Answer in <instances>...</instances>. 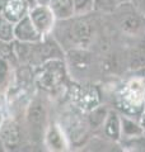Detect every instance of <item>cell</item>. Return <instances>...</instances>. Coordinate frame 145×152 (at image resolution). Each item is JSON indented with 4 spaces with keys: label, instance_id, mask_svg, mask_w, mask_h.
Returning a JSON list of instances; mask_svg holds the SVG:
<instances>
[{
    "label": "cell",
    "instance_id": "obj_1",
    "mask_svg": "<svg viewBox=\"0 0 145 152\" xmlns=\"http://www.w3.org/2000/svg\"><path fill=\"white\" fill-rule=\"evenodd\" d=\"M52 98L36 90L28 100L22 115V124L26 132L28 146L43 147V137L51 122Z\"/></svg>",
    "mask_w": 145,
    "mask_h": 152
},
{
    "label": "cell",
    "instance_id": "obj_2",
    "mask_svg": "<svg viewBox=\"0 0 145 152\" xmlns=\"http://www.w3.org/2000/svg\"><path fill=\"white\" fill-rule=\"evenodd\" d=\"M112 107L121 114L140 121L145 112L144 70L131 71V75L117 84L113 89Z\"/></svg>",
    "mask_w": 145,
    "mask_h": 152
},
{
    "label": "cell",
    "instance_id": "obj_3",
    "mask_svg": "<svg viewBox=\"0 0 145 152\" xmlns=\"http://www.w3.org/2000/svg\"><path fill=\"white\" fill-rule=\"evenodd\" d=\"M65 62L70 80L78 83H102L101 56L92 48L75 47L65 52Z\"/></svg>",
    "mask_w": 145,
    "mask_h": 152
},
{
    "label": "cell",
    "instance_id": "obj_4",
    "mask_svg": "<svg viewBox=\"0 0 145 152\" xmlns=\"http://www.w3.org/2000/svg\"><path fill=\"white\" fill-rule=\"evenodd\" d=\"M70 80L65 58L48 60L35 67V81L37 90L50 95L52 100L64 98L65 88Z\"/></svg>",
    "mask_w": 145,
    "mask_h": 152
},
{
    "label": "cell",
    "instance_id": "obj_5",
    "mask_svg": "<svg viewBox=\"0 0 145 152\" xmlns=\"http://www.w3.org/2000/svg\"><path fill=\"white\" fill-rule=\"evenodd\" d=\"M109 18L113 29L129 42L145 34V18L135 10L130 1L118 4L116 10L109 14Z\"/></svg>",
    "mask_w": 145,
    "mask_h": 152
},
{
    "label": "cell",
    "instance_id": "obj_6",
    "mask_svg": "<svg viewBox=\"0 0 145 152\" xmlns=\"http://www.w3.org/2000/svg\"><path fill=\"white\" fill-rule=\"evenodd\" d=\"M54 58H65V50L52 34L42 37V39L32 43L30 65L37 67L41 64Z\"/></svg>",
    "mask_w": 145,
    "mask_h": 152
},
{
    "label": "cell",
    "instance_id": "obj_7",
    "mask_svg": "<svg viewBox=\"0 0 145 152\" xmlns=\"http://www.w3.org/2000/svg\"><path fill=\"white\" fill-rule=\"evenodd\" d=\"M0 138L5 145L7 151L22 150L24 146L28 145L22 122L18 118L8 115V114L0 127Z\"/></svg>",
    "mask_w": 145,
    "mask_h": 152
},
{
    "label": "cell",
    "instance_id": "obj_8",
    "mask_svg": "<svg viewBox=\"0 0 145 152\" xmlns=\"http://www.w3.org/2000/svg\"><path fill=\"white\" fill-rule=\"evenodd\" d=\"M43 147L47 151L54 152H62V151H70L71 146L67 140L62 127L59 124L56 119H51L47 129L43 137Z\"/></svg>",
    "mask_w": 145,
    "mask_h": 152
},
{
    "label": "cell",
    "instance_id": "obj_9",
    "mask_svg": "<svg viewBox=\"0 0 145 152\" xmlns=\"http://www.w3.org/2000/svg\"><path fill=\"white\" fill-rule=\"evenodd\" d=\"M28 15H30L35 27L37 28V31L43 37L52 33L56 24V18L47 4H36L35 7L30 9Z\"/></svg>",
    "mask_w": 145,
    "mask_h": 152
},
{
    "label": "cell",
    "instance_id": "obj_10",
    "mask_svg": "<svg viewBox=\"0 0 145 152\" xmlns=\"http://www.w3.org/2000/svg\"><path fill=\"white\" fill-rule=\"evenodd\" d=\"M126 46L127 69L131 71H141L145 69V34L130 41Z\"/></svg>",
    "mask_w": 145,
    "mask_h": 152
},
{
    "label": "cell",
    "instance_id": "obj_11",
    "mask_svg": "<svg viewBox=\"0 0 145 152\" xmlns=\"http://www.w3.org/2000/svg\"><path fill=\"white\" fill-rule=\"evenodd\" d=\"M42 37L43 36L37 31L28 14L14 24V39L26 43H35L42 39Z\"/></svg>",
    "mask_w": 145,
    "mask_h": 152
},
{
    "label": "cell",
    "instance_id": "obj_12",
    "mask_svg": "<svg viewBox=\"0 0 145 152\" xmlns=\"http://www.w3.org/2000/svg\"><path fill=\"white\" fill-rule=\"evenodd\" d=\"M95 133H99L107 140L118 143L121 140V113L116 110L113 107H111L103 127Z\"/></svg>",
    "mask_w": 145,
    "mask_h": 152
},
{
    "label": "cell",
    "instance_id": "obj_13",
    "mask_svg": "<svg viewBox=\"0 0 145 152\" xmlns=\"http://www.w3.org/2000/svg\"><path fill=\"white\" fill-rule=\"evenodd\" d=\"M31 7L24 0H8L0 14L16 24L18 20H21L23 17L27 15Z\"/></svg>",
    "mask_w": 145,
    "mask_h": 152
},
{
    "label": "cell",
    "instance_id": "obj_14",
    "mask_svg": "<svg viewBox=\"0 0 145 152\" xmlns=\"http://www.w3.org/2000/svg\"><path fill=\"white\" fill-rule=\"evenodd\" d=\"M111 109V105L107 103H101L98 107H95L94 109H92L88 113H85V119L87 123L90 128L92 133H95L101 131V128L103 127L106 118L108 115V112Z\"/></svg>",
    "mask_w": 145,
    "mask_h": 152
},
{
    "label": "cell",
    "instance_id": "obj_15",
    "mask_svg": "<svg viewBox=\"0 0 145 152\" xmlns=\"http://www.w3.org/2000/svg\"><path fill=\"white\" fill-rule=\"evenodd\" d=\"M143 134H144V128L139 119L121 114V140H127Z\"/></svg>",
    "mask_w": 145,
    "mask_h": 152
},
{
    "label": "cell",
    "instance_id": "obj_16",
    "mask_svg": "<svg viewBox=\"0 0 145 152\" xmlns=\"http://www.w3.org/2000/svg\"><path fill=\"white\" fill-rule=\"evenodd\" d=\"M47 5L54 13L56 20H66L75 15L74 0H50Z\"/></svg>",
    "mask_w": 145,
    "mask_h": 152
},
{
    "label": "cell",
    "instance_id": "obj_17",
    "mask_svg": "<svg viewBox=\"0 0 145 152\" xmlns=\"http://www.w3.org/2000/svg\"><path fill=\"white\" fill-rule=\"evenodd\" d=\"M14 66L8 60H0V93L5 94L13 81Z\"/></svg>",
    "mask_w": 145,
    "mask_h": 152
},
{
    "label": "cell",
    "instance_id": "obj_18",
    "mask_svg": "<svg viewBox=\"0 0 145 152\" xmlns=\"http://www.w3.org/2000/svg\"><path fill=\"white\" fill-rule=\"evenodd\" d=\"M118 145L122 151L145 152V134L132 137V138H127V140H121Z\"/></svg>",
    "mask_w": 145,
    "mask_h": 152
},
{
    "label": "cell",
    "instance_id": "obj_19",
    "mask_svg": "<svg viewBox=\"0 0 145 152\" xmlns=\"http://www.w3.org/2000/svg\"><path fill=\"white\" fill-rule=\"evenodd\" d=\"M94 13V0H74L75 17H85Z\"/></svg>",
    "mask_w": 145,
    "mask_h": 152
},
{
    "label": "cell",
    "instance_id": "obj_20",
    "mask_svg": "<svg viewBox=\"0 0 145 152\" xmlns=\"http://www.w3.org/2000/svg\"><path fill=\"white\" fill-rule=\"evenodd\" d=\"M118 7L117 0H94V12L101 15H109Z\"/></svg>",
    "mask_w": 145,
    "mask_h": 152
},
{
    "label": "cell",
    "instance_id": "obj_21",
    "mask_svg": "<svg viewBox=\"0 0 145 152\" xmlns=\"http://www.w3.org/2000/svg\"><path fill=\"white\" fill-rule=\"evenodd\" d=\"M0 39L13 42L14 41V23L8 20L0 14Z\"/></svg>",
    "mask_w": 145,
    "mask_h": 152
},
{
    "label": "cell",
    "instance_id": "obj_22",
    "mask_svg": "<svg viewBox=\"0 0 145 152\" xmlns=\"http://www.w3.org/2000/svg\"><path fill=\"white\" fill-rule=\"evenodd\" d=\"M8 60L14 67L17 66V62L14 60V55H13V42H7L0 39V60Z\"/></svg>",
    "mask_w": 145,
    "mask_h": 152
},
{
    "label": "cell",
    "instance_id": "obj_23",
    "mask_svg": "<svg viewBox=\"0 0 145 152\" xmlns=\"http://www.w3.org/2000/svg\"><path fill=\"white\" fill-rule=\"evenodd\" d=\"M130 4L143 18H145V0H130Z\"/></svg>",
    "mask_w": 145,
    "mask_h": 152
},
{
    "label": "cell",
    "instance_id": "obj_24",
    "mask_svg": "<svg viewBox=\"0 0 145 152\" xmlns=\"http://www.w3.org/2000/svg\"><path fill=\"white\" fill-rule=\"evenodd\" d=\"M5 115H7L5 108L0 107V127H1V124H3V121H4V118H5Z\"/></svg>",
    "mask_w": 145,
    "mask_h": 152
},
{
    "label": "cell",
    "instance_id": "obj_25",
    "mask_svg": "<svg viewBox=\"0 0 145 152\" xmlns=\"http://www.w3.org/2000/svg\"><path fill=\"white\" fill-rule=\"evenodd\" d=\"M24 1H26V3H27V4H28V5H30L31 8H32V7H35L36 4H38L37 0H24Z\"/></svg>",
    "mask_w": 145,
    "mask_h": 152
},
{
    "label": "cell",
    "instance_id": "obj_26",
    "mask_svg": "<svg viewBox=\"0 0 145 152\" xmlns=\"http://www.w3.org/2000/svg\"><path fill=\"white\" fill-rule=\"evenodd\" d=\"M140 123H141V126L144 128V134H145V112H144V114L141 115V118H140Z\"/></svg>",
    "mask_w": 145,
    "mask_h": 152
},
{
    "label": "cell",
    "instance_id": "obj_27",
    "mask_svg": "<svg viewBox=\"0 0 145 152\" xmlns=\"http://www.w3.org/2000/svg\"><path fill=\"white\" fill-rule=\"evenodd\" d=\"M5 151H7V148H5V145H4L3 140L0 138V152H5Z\"/></svg>",
    "mask_w": 145,
    "mask_h": 152
},
{
    "label": "cell",
    "instance_id": "obj_28",
    "mask_svg": "<svg viewBox=\"0 0 145 152\" xmlns=\"http://www.w3.org/2000/svg\"><path fill=\"white\" fill-rule=\"evenodd\" d=\"M7 1H8V0H0V12L3 10V8H4V5L7 4Z\"/></svg>",
    "mask_w": 145,
    "mask_h": 152
},
{
    "label": "cell",
    "instance_id": "obj_29",
    "mask_svg": "<svg viewBox=\"0 0 145 152\" xmlns=\"http://www.w3.org/2000/svg\"><path fill=\"white\" fill-rule=\"evenodd\" d=\"M37 1H38V4H48L50 0H37Z\"/></svg>",
    "mask_w": 145,
    "mask_h": 152
},
{
    "label": "cell",
    "instance_id": "obj_30",
    "mask_svg": "<svg viewBox=\"0 0 145 152\" xmlns=\"http://www.w3.org/2000/svg\"><path fill=\"white\" fill-rule=\"evenodd\" d=\"M118 1V4H124V3H129L130 0H117Z\"/></svg>",
    "mask_w": 145,
    "mask_h": 152
},
{
    "label": "cell",
    "instance_id": "obj_31",
    "mask_svg": "<svg viewBox=\"0 0 145 152\" xmlns=\"http://www.w3.org/2000/svg\"><path fill=\"white\" fill-rule=\"evenodd\" d=\"M144 72H145V69H144Z\"/></svg>",
    "mask_w": 145,
    "mask_h": 152
}]
</instances>
